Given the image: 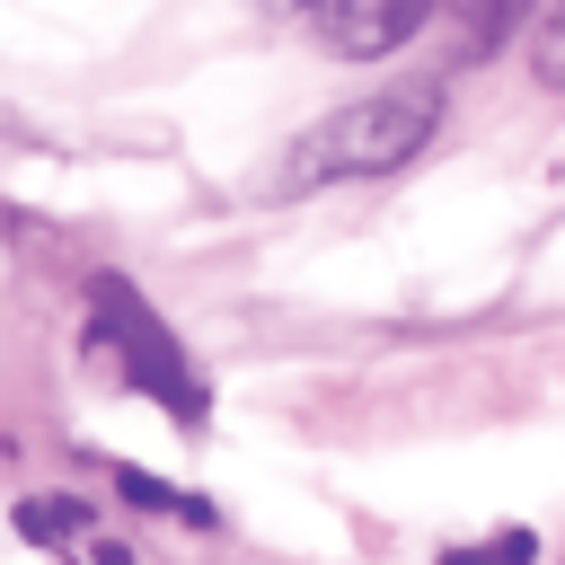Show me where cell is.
I'll list each match as a JSON object with an SVG mask.
<instances>
[{
  "mask_svg": "<svg viewBox=\"0 0 565 565\" xmlns=\"http://www.w3.org/2000/svg\"><path fill=\"white\" fill-rule=\"evenodd\" d=\"M88 318H97V335L124 353V371H132V388H150L168 415H185V424H203V380H194V362H185V344L159 327V309L124 282V274H97L88 282Z\"/></svg>",
  "mask_w": 565,
  "mask_h": 565,
  "instance_id": "7a4b0ae2",
  "label": "cell"
},
{
  "mask_svg": "<svg viewBox=\"0 0 565 565\" xmlns=\"http://www.w3.org/2000/svg\"><path fill=\"white\" fill-rule=\"evenodd\" d=\"M115 494H124V503H141V512H177V521H212V503H203V494H177V486H159V477H141V468H115Z\"/></svg>",
  "mask_w": 565,
  "mask_h": 565,
  "instance_id": "8992f818",
  "label": "cell"
},
{
  "mask_svg": "<svg viewBox=\"0 0 565 565\" xmlns=\"http://www.w3.org/2000/svg\"><path fill=\"white\" fill-rule=\"evenodd\" d=\"M441 124V88L433 79H397V88H371L353 106H335L327 124H309L282 159V185H335V177H388L406 168Z\"/></svg>",
  "mask_w": 565,
  "mask_h": 565,
  "instance_id": "6da1fadb",
  "label": "cell"
},
{
  "mask_svg": "<svg viewBox=\"0 0 565 565\" xmlns=\"http://www.w3.org/2000/svg\"><path fill=\"white\" fill-rule=\"evenodd\" d=\"M18 530H26L35 547H71V539L88 530V512H79L71 494H26V503H18Z\"/></svg>",
  "mask_w": 565,
  "mask_h": 565,
  "instance_id": "5b68a950",
  "label": "cell"
},
{
  "mask_svg": "<svg viewBox=\"0 0 565 565\" xmlns=\"http://www.w3.org/2000/svg\"><path fill=\"white\" fill-rule=\"evenodd\" d=\"M530 18V0H450V35H459V62H486L512 26Z\"/></svg>",
  "mask_w": 565,
  "mask_h": 565,
  "instance_id": "277c9868",
  "label": "cell"
},
{
  "mask_svg": "<svg viewBox=\"0 0 565 565\" xmlns=\"http://www.w3.org/2000/svg\"><path fill=\"white\" fill-rule=\"evenodd\" d=\"M530 62H539V79H547V88H565V0L530 26Z\"/></svg>",
  "mask_w": 565,
  "mask_h": 565,
  "instance_id": "52a82bcc",
  "label": "cell"
},
{
  "mask_svg": "<svg viewBox=\"0 0 565 565\" xmlns=\"http://www.w3.org/2000/svg\"><path fill=\"white\" fill-rule=\"evenodd\" d=\"M539 547H530V530H503V539H486V547H450L441 565H530Z\"/></svg>",
  "mask_w": 565,
  "mask_h": 565,
  "instance_id": "ba28073f",
  "label": "cell"
},
{
  "mask_svg": "<svg viewBox=\"0 0 565 565\" xmlns=\"http://www.w3.org/2000/svg\"><path fill=\"white\" fill-rule=\"evenodd\" d=\"M433 9H441V0H318L309 26H318V44H327L335 62H380V53L415 44V35L433 26Z\"/></svg>",
  "mask_w": 565,
  "mask_h": 565,
  "instance_id": "3957f363",
  "label": "cell"
},
{
  "mask_svg": "<svg viewBox=\"0 0 565 565\" xmlns=\"http://www.w3.org/2000/svg\"><path fill=\"white\" fill-rule=\"evenodd\" d=\"M265 9H318V0H265Z\"/></svg>",
  "mask_w": 565,
  "mask_h": 565,
  "instance_id": "9c48e42d",
  "label": "cell"
}]
</instances>
